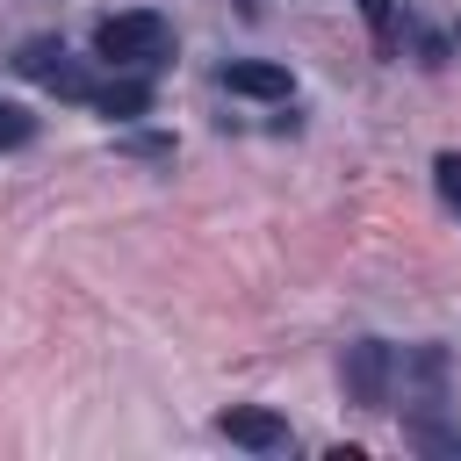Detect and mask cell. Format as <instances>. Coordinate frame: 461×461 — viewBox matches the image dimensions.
<instances>
[{"label": "cell", "instance_id": "obj_1", "mask_svg": "<svg viewBox=\"0 0 461 461\" xmlns=\"http://www.w3.org/2000/svg\"><path fill=\"white\" fill-rule=\"evenodd\" d=\"M166 50H173V22L151 14V7L108 14V22L94 29V58H108V65H151V58H166Z\"/></svg>", "mask_w": 461, "mask_h": 461}, {"label": "cell", "instance_id": "obj_8", "mask_svg": "<svg viewBox=\"0 0 461 461\" xmlns=\"http://www.w3.org/2000/svg\"><path fill=\"white\" fill-rule=\"evenodd\" d=\"M432 180H439L447 209H461V151H439V158H432Z\"/></svg>", "mask_w": 461, "mask_h": 461}, {"label": "cell", "instance_id": "obj_6", "mask_svg": "<svg viewBox=\"0 0 461 461\" xmlns=\"http://www.w3.org/2000/svg\"><path fill=\"white\" fill-rule=\"evenodd\" d=\"M29 137H36V115L14 108V101H0V151H14V144H29Z\"/></svg>", "mask_w": 461, "mask_h": 461}, {"label": "cell", "instance_id": "obj_4", "mask_svg": "<svg viewBox=\"0 0 461 461\" xmlns=\"http://www.w3.org/2000/svg\"><path fill=\"white\" fill-rule=\"evenodd\" d=\"M346 382H353V396L360 403H389V353L382 346H353V360H346Z\"/></svg>", "mask_w": 461, "mask_h": 461}, {"label": "cell", "instance_id": "obj_3", "mask_svg": "<svg viewBox=\"0 0 461 461\" xmlns=\"http://www.w3.org/2000/svg\"><path fill=\"white\" fill-rule=\"evenodd\" d=\"M223 86H230V94H252V101H288V65L230 58V65H223Z\"/></svg>", "mask_w": 461, "mask_h": 461}, {"label": "cell", "instance_id": "obj_5", "mask_svg": "<svg viewBox=\"0 0 461 461\" xmlns=\"http://www.w3.org/2000/svg\"><path fill=\"white\" fill-rule=\"evenodd\" d=\"M94 108L101 115H144L151 108V86L144 79H108V86H94Z\"/></svg>", "mask_w": 461, "mask_h": 461}, {"label": "cell", "instance_id": "obj_2", "mask_svg": "<svg viewBox=\"0 0 461 461\" xmlns=\"http://www.w3.org/2000/svg\"><path fill=\"white\" fill-rule=\"evenodd\" d=\"M216 425H223V439H238V447H252V454L288 447V418H274V411H259V403H230Z\"/></svg>", "mask_w": 461, "mask_h": 461}, {"label": "cell", "instance_id": "obj_7", "mask_svg": "<svg viewBox=\"0 0 461 461\" xmlns=\"http://www.w3.org/2000/svg\"><path fill=\"white\" fill-rule=\"evenodd\" d=\"M360 7V22H367V36L389 50V36H396V0H353Z\"/></svg>", "mask_w": 461, "mask_h": 461}, {"label": "cell", "instance_id": "obj_9", "mask_svg": "<svg viewBox=\"0 0 461 461\" xmlns=\"http://www.w3.org/2000/svg\"><path fill=\"white\" fill-rule=\"evenodd\" d=\"M50 58H65V50H58L50 36H36V43H22V58H14V65H22L29 79H43V72H50Z\"/></svg>", "mask_w": 461, "mask_h": 461}]
</instances>
